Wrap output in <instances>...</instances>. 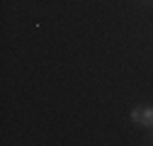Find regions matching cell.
I'll return each instance as SVG.
<instances>
[{
    "mask_svg": "<svg viewBox=\"0 0 153 146\" xmlns=\"http://www.w3.org/2000/svg\"><path fill=\"white\" fill-rule=\"evenodd\" d=\"M141 117H143V107H136L131 112V122H136V124H141Z\"/></svg>",
    "mask_w": 153,
    "mask_h": 146,
    "instance_id": "2",
    "label": "cell"
},
{
    "mask_svg": "<svg viewBox=\"0 0 153 146\" xmlns=\"http://www.w3.org/2000/svg\"><path fill=\"white\" fill-rule=\"evenodd\" d=\"M141 124H143V127H151V129H153V107H143Z\"/></svg>",
    "mask_w": 153,
    "mask_h": 146,
    "instance_id": "1",
    "label": "cell"
}]
</instances>
